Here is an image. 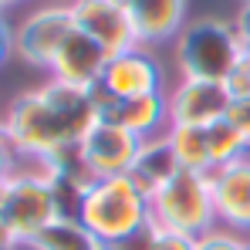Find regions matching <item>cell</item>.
<instances>
[{"instance_id":"cell-16","label":"cell","mask_w":250,"mask_h":250,"mask_svg":"<svg viewBox=\"0 0 250 250\" xmlns=\"http://www.w3.org/2000/svg\"><path fill=\"white\" fill-rule=\"evenodd\" d=\"M166 139L172 146V156L179 169L186 172H213V159H209V146H207V128L196 125H169Z\"/></svg>"},{"instance_id":"cell-2","label":"cell","mask_w":250,"mask_h":250,"mask_svg":"<svg viewBox=\"0 0 250 250\" xmlns=\"http://www.w3.org/2000/svg\"><path fill=\"white\" fill-rule=\"evenodd\" d=\"M78 220L84 223V230L102 244H115L128 233L142 230L152 223L149 216V196L128 179V176H112V179H95L84 189L82 213Z\"/></svg>"},{"instance_id":"cell-6","label":"cell","mask_w":250,"mask_h":250,"mask_svg":"<svg viewBox=\"0 0 250 250\" xmlns=\"http://www.w3.org/2000/svg\"><path fill=\"white\" fill-rule=\"evenodd\" d=\"M75 31L71 3H44L14 27V54L34 68H51L54 54Z\"/></svg>"},{"instance_id":"cell-24","label":"cell","mask_w":250,"mask_h":250,"mask_svg":"<svg viewBox=\"0 0 250 250\" xmlns=\"http://www.w3.org/2000/svg\"><path fill=\"white\" fill-rule=\"evenodd\" d=\"M17 152H14V146H10V139H7V132H3V125H0V183L3 179H10L14 172H17Z\"/></svg>"},{"instance_id":"cell-11","label":"cell","mask_w":250,"mask_h":250,"mask_svg":"<svg viewBox=\"0 0 250 250\" xmlns=\"http://www.w3.org/2000/svg\"><path fill=\"white\" fill-rule=\"evenodd\" d=\"M209 183H213L216 223L240 237H250V156L213 169Z\"/></svg>"},{"instance_id":"cell-3","label":"cell","mask_w":250,"mask_h":250,"mask_svg":"<svg viewBox=\"0 0 250 250\" xmlns=\"http://www.w3.org/2000/svg\"><path fill=\"white\" fill-rule=\"evenodd\" d=\"M149 216L159 230H176L186 237H203L213 227H220L209 172L179 169L163 189H156L149 196Z\"/></svg>"},{"instance_id":"cell-1","label":"cell","mask_w":250,"mask_h":250,"mask_svg":"<svg viewBox=\"0 0 250 250\" xmlns=\"http://www.w3.org/2000/svg\"><path fill=\"white\" fill-rule=\"evenodd\" d=\"M102 119L91 91L71 88L64 82H51L24 91L3 119V132L17 156L47 163L68 146H78Z\"/></svg>"},{"instance_id":"cell-32","label":"cell","mask_w":250,"mask_h":250,"mask_svg":"<svg viewBox=\"0 0 250 250\" xmlns=\"http://www.w3.org/2000/svg\"><path fill=\"white\" fill-rule=\"evenodd\" d=\"M247 250H250V240H247Z\"/></svg>"},{"instance_id":"cell-17","label":"cell","mask_w":250,"mask_h":250,"mask_svg":"<svg viewBox=\"0 0 250 250\" xmlns=\"http://www.w3.org/2000/svg\"><path fill=\"white\" fill-rule=\"evenodd\" d=\"M34 250H102V244L84 230L82 220H68L58 216L54 223H47L41 233L31 240Z\"/></svg>"},{"instance_id":"cell-4","label":"cell","mask_w":250,"mask_h":250,"mask_svg":"<svg viewBox=\"0 0 250 250\" xmlns=\"http://www.w3.org/2000/svg\"><path fill=\"white\" fill-rule=\"evenodd\" d=\"M244 58V41L237 38L233 24L203 17L183 27L176 38V64L183 78H203V82H227L230 71Z\"/></svg>"},{"instance_id":"cell-12","label":"cell","mask_w":250,"mask_h":250,"mask_svg":"<svg viewBox=\"0 0 250 250\" xmlns=\"http://www.w3.org/2000/svg\"><path fill=\"white\" fill-rule=\"evenodd\" d=\"M108 58H112V54H108L98 41H91L88 34L75 31L68 41L61 44V51L54 54V61H51L47 71H51L54 82H64V84H71V88L91 91L95 84L102 82Z\"/></svg>"},{"instance_id":"cell-29","label":"cell","mask_w":250,"mask_h":250,"mask_svg":"<svg viewBox=\"0 0 250 250\" xmlns=\"http://www.w3.org/2000/svg\"><path fill=\"white\" fill-rule=\"evenodd\" d=\"M10 3H24V0H0V10H3V7H10Z\"/></svg>"},{"instance_id":"cell-27","label":"cell","mask_w":250,"mask_h":250,"mask_svg":"<svg viewBox=\"0 0 250 250\" xmlns=\"http://www.w3.org/2000/svg\"><path fill=\"white\" fill-rule=\"evenodd\" d=\"M17 244H21V240L14 237V230H10V227H7V223L0 220V250H14Z\"/></svg>"},{"instance_id":"cell-23","label":"cell","mask_w":250,"mask_h":250,"mask_svg":"<svg viewBox=\"0 0 250 250\" xmlns=\"http://www.w3.org/2000/svg\"><path fill=\"white\" fill-rule=\"evenodd\" d=\"M227 91H230V102H240V98H250V71L247 68H233L230 71V78H227Z\"/></svg>"},{"instance_id":"cell-7","label":"cell","mask_w":250,"mask_h":250,"mask_svg":"<svg viewBox=\"0 0 250 250\" xmlns=\"http://www.w3.org/2000/svg\"><path fill=\"white\" fill-rule=\"evenodd\" d=\"M142 149V139H135L125 125L112 119H98L95 128L82 139L84 166L95 179H112V176H128L135 166V156Z\"/></svg>"},{"instance_id":"cell-21","label":"cell","mask_w":250,"mask_h":250,"mask_svg":"<svg viewBox=\"0 0 250 250\" xmlns=\"http://www.w3.org/2000/svg\"><path fill=\"white\" fill-rule=\"evenodd\" d=\"M156 227V223H152ZM156 250H196V237L176 233V230H159L156 227Z\"/></svg>"},{"instance_id":"cell-14","label":"cell","mask_w":250,"mask_h":250,"mask_svg":"<svg viewBox=\"0 0 250 250\" xmlns=\"http://www.w3.org/2000/svg\"><path fill=\"white\" fill-rule=\"evenodd\" d=\"M105 119L125 125L142 142L146 139H159V135H166V128H169V98L163 91L139 95V98H125V102H115L112 105V112Z\"/></svg>"},{"instance_id":"cell-22","label":"cell","mask_w":250,"mask_h":250,"mask_svg":"<svg viewBox=\"0 0 250 250\" xmlns=\"http://www.w3.org/2000/svg\"><path fill=\"white\" fill-rule=\"evenodd\" d=\"M227 119L233 122V128L244 135V142H247L250 149V98H240V102H230V112H227Z\"/></svg>"},{"instance_id":"cell-20","label":"cell","mask_w":250,"mask_h":250,"mask_svg":"<svg viewBox=\"0 0 250 250\" xmlns=\"http://www.w3.org/2000/svg\"><path fill=\"white\" fill-rule=\"evenodd\" d=\"M102 250H156V227L149 223V227H142V230H135V233H128Z\"/></svg>"},{"instance_id":"cell-31","label":"cell","mask_w":250,"mask_h":250,"mask_svg":"<svg viewBox=\"0 0 250 250\" xmlns=\"http://www.w3.org/2000/svg\"><path fill=\"white\" fill-rule=\"evenodd\" d=\"M3 183H7V179H3ZM3 183H0V203H3Z\"/></svg>"},{"instance_id":"cell-28","label":"cell","mask_w":250,"mask_h":250,"mask_svg":"<svg viewBox=\"0 0 250 250\" xmlns=\"http://www.w3.org/2000/svg\"><path fill=\"white\" fill-rule=\"evenodd\" d=\"M240 68H247V71H250V44L244 47V58H240Z\"/></svg>"},{"instance_id":"cell-19","label":"cell","mask_w":250,"mask_h":250,"mask_svg":"<svg viewBox=\"0 0 250 250\" xmlns=\"http://www.w3.org/2000/svg\"><path fill=\"white\" fill-rule=\"evenodd\" d=\"M196 250H247V237H240L227 227H213L209 233L196 237Z\"/></svg>"},{"instance_id":"cell-15","label":"cell","mask_w":250,"mask_h":250,"mask_svg":"<svg viewBox=\"0 0 250 250\" xmlns=\"http://www.w3.org/2000/svg\"><path fill=\"white\" fill-rule=\"evenodd\" d=\"M176 172H179V163H176V156H172V146H169L166 135H159V139H146V142H142L128 179H132L146 196H152L156 189L166 186Z\"/></svg>"},{"instance_id":"cell-13","label":"cell","mask_w":250,"mask_h":250,"mask_svg":"<svg viewBox=\"0 0 250 250\" xmlns=\"http://www.w3.org/2000/svg\"><path fill=\"white\" fill-rule=\"evenodd\" d=\"M128 14L142 47L172 41L186 27V0H135Z\"/></svg>"},{"instance_id":"cell-18","label":"cell","mask_w":250,"mask_h":250,"mask_svg":"<svg viewBox=\"0 0 250 250\" xmlns=\"http://www.w3.org/2000/svg\"><path fill=\"white\" fill-rule=\"evenodd\" d=\"M207 146H209L213 169L230 166V163H237V159L250 156V149H247V142H244V135L233 128V122H230V119H220V122L207 125Z\"/></svg>"},{"instance_id":"cell-30","label":"cell","mask_w":250,"mask_h":250,"mask_svg":"<svg viewBox=\"0 0 250 250\" xmlns=\"http://www.w3.org/2000/svg\"><path fill=\"white\" fill-rule=\"evenodd\" d=\"M115 3H122V7H132V3H135V0H115Z\"/></svg>"},{"instance_id":"cell-10","label":"cell","mask_w":250,"mask_h":250,"mask_svg":"<svg viewBox=\"0 0 250 250\" xmlns=\"http://www.w3.org/2000/svg\"><path fill=\"white\" fill-rule=\"evenodd\" d=\"M166 98H169V125L207 128V125L227 119V112H230V91L223 82L179 78V84Z\"/></svg>"},{"instance_id":"cell-25","label":"cell","mask_w":250,"mask_h":250,"mask_svg":"<svg viewBox=\"0 0 250 250\" xmlns=\"http://www.w3.org/2000/svg\"><path fill=\"white\" fill-rule=\"evenodd\" d=\"M230 24H233L237 38H240L244 47H247V44H250V0H240V10H237V17H233Z\"/></svg>"},{"instance_id":"cell-9","label":"cell","mask_w":250,"mask_h":250,"mask_svg":"<svg viewBox=\"0 0 250 250\" xmlns=\"http://www.w3.org/2000/svg\"><path fill=\"white\" fill-rule=\"evenodd\" d=\"M68 3L75 14V27L91 41H98L108 54H122L139 44L128 7L115 0H68Z\"/></svg>"},{"instance_id":"cell-26","label":"cell","mask_w":250,"mask_h":250,"mask_svg":"<svg viewBox=\"0 0 250 250\" xmlns=\"http://www.w3.org/2000/svg\"><path fill=\"white\" fill-rule=\"evenodd\" d=\"M10 54H14V27L7 24V17H3V10H0V64H3Z\"/></svg>"},{"instance_id":"cell-5","label":"cell","mask_w":250,"mask_h":250,"mask_svg":"<svg viewBox=\"0 0 250 250\" xmlns=\"http://www.w3.org/2000/svg\"><path fill=\"white\" fill-rule=\"evenodd\" d=\"M0 220L14 230L21 244H31L47 223L58 220L51 179L44 166L38 172H14L3 183V203H0Z\"/></svg>"},{"instance_id":"cell-8","label":"cell","mask_w":250,"mask_h":250,"mask_svg":"<svg viewBox=\"0 0 250 250\" xmlns=\"http://www.w3.org/2000/svg\"><path fill=\"white\" fill-rule=\"evenodd\" d=\"M98 88H102L108 98H115V102L163 91V64L156 61V54H152L149 47L135 44V47L122 51V54H112V58H108Z\"/></svg>"}]
</instances>
